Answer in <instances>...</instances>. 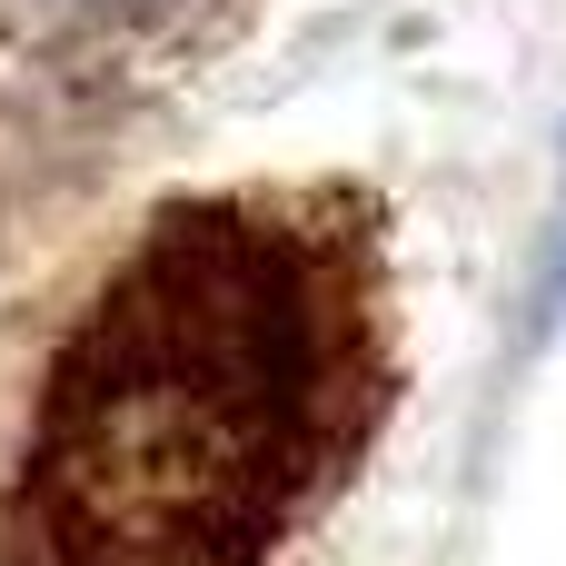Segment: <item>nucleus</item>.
<instances>
[{"mask_svg":"<svg viewBox=\"0 0 566 566\" xmlns=\"http://www.w3.org/2000/svg\"><path fill=\"white\" fill-rule=\"evenodd\" d=\"M328 418V308L308 249L259 209H169L70 328L30 527L50 566H249Z\"/></svg>","mask_w":566,"mask_h":566,"instance_id":"obj_1","label":"nucleus"},{"mask_svg":"<svg viewBox=\"0 0 566 566\" xmlns=\"http://www.w3.org/2000/svg\"><path fill=\"white\" fill-rule=\"evenodd\" d=\"M60 10H80V20H159L169 0H60Z\"/></svg>","mask_w":566,"mask_h":566,"instance_id":"obj_2","label":"nucleus"}]
</instances>
